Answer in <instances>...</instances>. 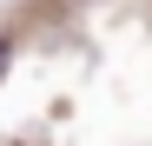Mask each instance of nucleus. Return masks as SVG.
<instances>
[{
  "label": "nucleus",
  "mask_w": 152,
  "mask_h": 146,
  "mask_svg": "<svg viewBox=\"0 0 152 146\" xmlns=\"http://www.w3.org/2000/svg\"><path fill=\"white\" fill-rule=\"evenodd\" d=\"M0 73H7V46H0Z\"/></svg>",
  "instance_id": "1"
}]
</instances>
